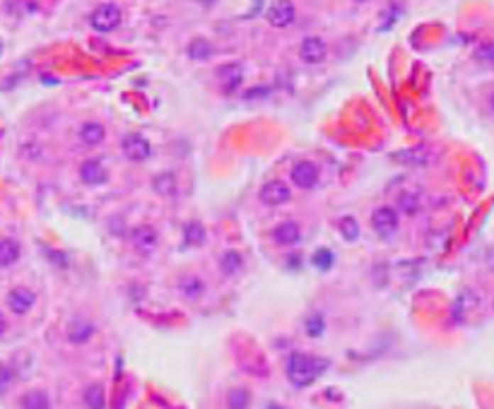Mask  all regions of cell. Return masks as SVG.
<instances>
[{
	"label": "cell",
	"mask_w": 494,
	"mask_h": 409,
	"mask_svg": "<svg viewBox=\"0 0 494 409\" xmlns=\"http://www.w3.org/2000/svg\"><path fill=\"white\" fill-rule=\"evenodd\" d=\"M331 362L323 357L309 352H290L285 359V376H287L290 386L297 390H307L314 386L319 378L326 374Z\"/></svg>",
	"instance_id": "cell-1"
},
{
	"label": "cell",
	"mask_w": 494,
	"mask_h": 409,
	"mask_svg": "<svg viewBox=\"0 0 494 409\" xmlns=\"http://www.w3.org/2000/svg\"><path fill=\"white\" fill-rule=\"evenodd\" d=\"M121 20H124V12H121V8L116 3L97 5L94 12L89 15V24H92V29L99 34H111L114 29L121 27Z\"/></svg>",
	"instance_id": "cell-2"
},
{
	"label": "cell",
	"mask_w": 494,
	"mask_h": 409,
	"mask_svg": "<svg viewBox=\"0 0 494 409\" xmlns=\"http://www.w3.org/2000/svg\"><path fill=\"white\" fill-rule=\"evenodd\" d=\"M99 327L92 318H84V315H75L65 325V342L72 347H87L89 342L97 337Z\"/></svg>",
	"instance_id": "cell-3"
},
{
	"label": "cell",
	"mask_w": 494,
	"mask_h": 409,
	"mask_svg": "<svg viewBox=\"0 0 494 409\" xmlns=\"http://www.w3.org/2000/svg\"><path fill=\"white\" fill-rule=\"evenodd\" d=\"M5 306H8L12 315L24 318V315L32 313L34 306H36V291L32 289V286H24V284L12 286V289L8 291V296H5Z\"/></svg>",
	"instance_id": "cell-4"
},
{
	"label": "cell",
	"mask_w": 494,
	"mask_h": 409,
	"mask_svg": "<svg viewBox=\"0 0 494 409\" xmlns=\"http://www.w3.org/2000/svg\"><path fill=\"white\" fill-rule=\"evenodd\" d=\"M398 210H393V207L388 205H381L376 207L374 212H371V229L376 231V234L381 236V239H388V236H393L395 231H398Z\"/></svg>",
	"instance_id": "cell-5"
},
{
	"label": "cell",
	"mask_w": 494,
	"mask_h": 409,
	"mask_svg": "<svg viewBox=\"0 0 494 409\" xmlns=\"http://www.w3.org/2000/svg\"><path fill=\"white\" fill-rule=\"evenodd\" d=\"M176 294L188 303H196L207 294V284L200 274H193V272L181 274V277L176 279Z\"/></svg>",
	"instance_id": "cell-6"
},
{
	"label": "cell",
	"mask_w": 494,
	"mask_h": 409,
	"mask_svg": "<svg viewBox=\"0 0 494 409\" xmlns=\"http://www.w3.org/2000/svg\"><path fill=\"white\" fill-rule=\"evenodd\" d=\"M121 152H124V157L128 162L143 164L145 159H150L152 147L140 133H128V135L121 140Z\"/></svg>",
	"instance_id": "cell-7"
},
{
	"label": "cell",
	"mask_w": 494,
	"mask_h": 409,
	"mask_svg": "<svg viewBox=\"0 0 494 409\" xmlns=\"http://www.w3.org/2000/svg\"><path fill=\"white\" fill-rule=\"evenodd\" d=\"M290 179L297 188H302V191H311V188L319 186L321 174H319V167H316L314 162L302 159V162H297L295 167H292Z\"/></svg>",
	"instance_id": "cell-8"
},
{
	"label": "cell",
	"mask_w": 494,
	"mask_h": 409,
	"mask_svg": "<svg viewBox=\"0 0 494 409\" xmlns=\"http://www.w3.org/2000/svg\"><path fill=\"white\" fill-rule=\"evenodd\" d=\"M131 241L138 253L150 255V253H155L157 246H160V231L152 227V224H140V227L131 231Z\"/></svg>",
	"instance_id": "cell-9"
},
{
	"label": "cell",
	"mask_w": 494,
	"mask_h": 409,
	"mask_svg": "<svg viewBox=\"0 0 494 409\" xmlns=\"http://www.w3.org/2000/svg\"><path fill=\"white\" fill-rule=\"evenodd\" d=\"M258 198H260V203L263 205H270V207H278V205H285V203H290V198H292V191H290V186L285 181H268L263 188L258 191Z\"/></svg>",
	"instance_id": "cell-10"
},
{
	"label": "cell",
	"mask_w": 494,
	"mask_h": 409,
	"mask_svg": "<svg viewBox=\"0 0 494 409\" xmlns=\"http://www.w3.org/2000/svg\"><path fill=\"white\" fill-rule=\"evenodd\" d=\"M326 56H328V46H326V41H323L321 36H307V39L302 41V46H299V58H302L304 63H309V65L323 63Z\"/></svg>",
	"instance_id": "cell-11"
},
{
	"label": "cell",
	"mask_w": 494,
	"mask_h": 409,
	"mask_svg": "<svg viewBox=\"0 0 494 409\" xmlns=\"http://www.w3.org/2000/svg\"><path fill=\"white\" fill-rule=\"evenodd\" d=\"M295 17H297V8L292 0H275V3L268 8V22L278 29L290 27V24L295 22Z\"/></svg>",
	"instance_id": "cell-12"
},
{
	"label": "cell",
	"mask_w": 494,
	"mask_h": 409,
	"mask_svg": "<svg viewBox=\"0 0 494 409\" xmlns=\"http://www.w3.org/2000/svg\"><path fill=\"white\" fill-rule=\"evenodd\" d=\"M82 407L84 409H109V393L101 381H92L82 388Z\"/></svg>",
	"instance_id": "cell-13"
},
{
	"label": "cell",
	"mask_w": 494,
	"mask_h": 409,
	"mask_svg": "<svg viewBox=\"0 0 494 409\" xmlns=\"http://www.w3.org/2000/svg\"><path fill=\"white\" fill-rule=\"evenodd\" d=\"M439 152L429 145H417V147H410V150H402L395 155V159L402 162V164H410V167H427L437 159Z\"/></svg>",
	"instance_id": "cell-14"
},
{
	"label": "cell",
	"mask_w": 494,
	"mask_h": 409,
	"mask_svg": "<svg viewBox=\"0 0 494 409\" xmlns=\"http://www.w3.org/2000/svg\"><path fill=\"white\" fill-rule=\"evenodd\" d=\"M17 407L20 409H53V400H51V395H48V390L29 388L20 395Z\"/></svg>",
	"instance_id": "cell-15"
},
{
	"label": "cell",
	"mask_w": 494,
	"mask_h": 409,
	"mask_svg": "<svg viewBox=\"0 0 494 409\" xmlns=\"http://www.w3.org/2000/svg\"><path fill=\"white\" fill-rule=\"evenodd\" d=\"M302 330L309 340H321L328 332V318L323 310H309L302 318Z\"/></svg>",
	"instance_id": "cell-16"
},
{
	"label": "cell",
	"mask_w": 494,
	"mask_h": 409,
	"mask_svg": "<svg viewBox=\"0 0 494 409\" xmlns=\"http://www.w3.org/2000/svg\"><path fill=\"white\" fill-rule=\"evenodd\" d=\"M253 407V390L248 386H231L224 393V409H251Z\"/></svg>",
	"instance_id": "cell-17"
},
{
	"label": "cell",
	"mask_w": 494,
	"mask_h": 409,
	"mask_svg": "<svg viewBox=\"0 0 494 409\" xmlns=\"http://www.w3.org/2000/svg\"><path fill=\"white\" fill-rule=\"evenodd\" d=\"M273 241L282 248H290V246H297L302 241V229H299L297 222H280L275 229L270 231Z\"/></svg>",
	"instance_id": "cell-18"
},
{
	"label": "cell",
	"mask_w": 494,
	"mask_h": 409,
	"mask_svg": "<svg viewBox=\"0 0 494 409\" xmlns=\"http://www.w3.org/2000/svg\"><path fill=\"white\" fill-rule=\"evenodd\" d=\"M217 77H219V82H222V89L227 91V94H234L243 82V70L239 63H229L217 70Z\"/></svg>",
	"instance_id": "cell-19"
},
{
	"label": "cell",
	"mask_w": 494,
	"mask_h": 409,
	"mask_svg": "<svg viewBox=\"0 0 494 409\" xmlns=\"http://www.w3.org/2000/svg\"><path fill=\"white\" fill-rule=\"evenodd\" d=\"M80 179L82 183H87V186H101V183H106L109 174H106V169H104L101 159H87L80 167Z\"/></svg>",
	"instance_id": "cell-20"
},
{
	"label": "cell",
	"mask_w": 494,
	"mask_h": 409,
	"mask_svg": "<svg viewBox=\"0 0 494 409\" xmlns=\"http://www.w3.org/2000/svg\"><path fill=\"white\" fill-rule=\"evenodd\" d=\"M22 258V246L20 241L10 239V236H5V239H0V270H8V267L17 265Z\"/></svg>",
	"instance_id": "cell-21"
},
{
	"label": "cell",
	"mask_w": 494,
	"mask_h": 409,
	"mask_svg": "<svg viewBox=\"0 0 494 409\" xmlns=\"http://www.w3.org/2000/svg\"><path fill=\"white\" fill-rule=\"evenodd\" d=\"M217 267L222 277H236V274L243 270V255L239 250H224V253L219 255Z\"/></svg>",
	"instance_id": "cell-22"
},
{
	"label": "cell",
	"mask_w": 494,
	"mask_h": 409,
	"mask_svg": "<svg viewBox=\"0 0 494 409\" xmlns=\"http://www.w3.org/2000/svg\"><path fill=\"white\" fill-rule=\"evenodd\" d=\"M80 140L87 147H97V145H101L104 140H106V128L101 123H97V121H87V123L80 128Z\"/></svg>",
	"instance_id": "cell-23"
},
{
	"label": "cell",
	"mask_w": 494,
	"mask_h": 409,
	"mask_svg": "<svg viewBox=\"0 0 494 409\" xmlns=\"http://www.w3.org/2000/svg\"><path fill=\"white\" fill-rule=\"evenodd\" d=\"M419 205H422V198H419L417 193H400L398 195V207H400L402 215H407V217L417 215Z\"/></svg>",
	"instance_id": "cell-24"
},
{
	"label": "cell",
	"mask_w": 494,
	"mask_h": 409,
	"mask_svg": "<svg viewBox=\"0 0 494 409\" xmlns=\"http://www.w3.org/2000/svg\"><path fill=\"white\" fill-rule=\"evenodd\" d=\"M184 243L186 246H203L205 243V229L200 222H188L184 229Z\"/></svg>",
	"instance_id": "cell-25"
},
{
	"label": "cell",
	"mask_w": 494,
	"mask_h": 409,
	"mask_svg": "<svg viewBox=\"0 0 494 409\" xmlns=\"http://www.w3.org/2000/svg\"><path fill=\"white\" fill-rule=\"evenodd\" d=\"M15 381H17V369L0 359V395L8 393V390L15 386Z\"/></svg>",
	"instance_id": "cell-26"
},
{
	"label": "cell",
	"mask_w": 494,
	"mask_h": 409,
	"mask_svg": "<svg viewBox=\"0 0 494 409\" xmlns=\"http://www.w3.org/2000/svg\"><path fill=\"white\" fill-rule=\"evenodd\" d=\"M333 262H335V255H333L331 248H319L314 255H311V265H314L319 272H328L333 267Z\"/></svg>",
	"instance_id": "cell-27"
},
{
	"label": "cell",
	"mask_w": 494,
	"mask_h": 409,
	"mask_svg": "<svg viewBox=\"0 0 494 409\" xmlns=\"http://www.w3.org/2000/svg\"><path fill=\"white\" fill-rule=\"evenodd\" d=\"M338 229H340V234L345 236V241L352 243V241L359 239V224H357L355 217H350V215L343 217V219L338 222Z\"/></svg>",
	"instance_id": "cell-28"
},
{
	"label": "cell",
	"mask_w": 494,
	"mask_h": 409,
	"mask_svg": "<svg viewBox=\"0 0 494 409\" xmlns=\"http://www.w3.org/2000/svg\"><path fill=\"white\" fill-rule=\"evenodd\" d=\"M155 191L164 195V198H169V195L176 193V179L174 174H160L155 179Z\"/></svg>",
	"instance_id": "cell-29"
},
{
	"label": "cell",
	"mask_w": 494,
	"mask_h": 409,
	"mask_svg": "<svg viewBox=\"0 0 494 409\" xmlns=\"http://www.w3.org/2000/svg\"><path fill=\"white\" fill-rule=\"evenodd\" d=\"M210 53H212V48L205 39H196L188 44V56H191L193 60H205Z\"/></svg>",
	"instance_id": "cell-30"
},
{
	"label": "cell",
	"mask_w": 494,
	"mask_h": 409,
	"mask_svg": "<svg viewBox=\"0 0 494 409\" xmlns=\"http://www.w3.org/2000/svg\"><path fill=\"white\" fill-rule=\"evenodd\" d=\"M475 58L492 63V60H494V44H483V46L478 48V53H475Z\"/></svg>",
	"instance_id": "cell-31"
},
{
	"label": "cell",
	"mask_w": 494,
	"mask_h": 409,
	"mask_svg": "<svg viewBox=\"0 0 494 409\" xmlns=\"http://www.w3.org/2000/svg\"><path fill=\"white\" fill-rule=\"evenodd\" d=\"M8 330H10V320L5 318V313H0V340L8 335Z\"/></svg>",
	"instance_id": "cell-32"
},
{
	"label": "cell",
	"mask_w": 494,
	"mask_h": 409,
	"mask_svg": "<svg viewBox=\"0 0 494 409\" xmlns=\"http://www.w3.org/2000/svg\"><path fill=\"white\" fill-rule=\"evenodd\" d=\"M297 255H299V253H292V258L287 260V267H290V270H297V267H299V260H302V258H297Z\"/></svg>",
	"instance_id": "cell-33"
},
{
	"label": "cell",
	"mask_w": 494,
	"mask_h": 409,
	"mask_svg": "<svg viewBox=\"0 0 494 409\" xmlns=\"http://www.w3.org/2000/svg\"><path fill=\"white\" fill-rule=\"evenodd\" d=\"M265 409H287V407H282L280 402H270V405H268Z\"/></svg>",
	"instance_id": "cell-34"
},
{
	"label": "cell",
	"mask_w": 494,
	"mask_h": 409,
	"mask_svg": "<svg viewBox=\"0 0 494 409\" xmlns=\"http://www.w3.org/2000/svg\"><path fill=\"white\" fill-rule=\"evenodd\" d=\"M490 108L494 111V91H492V96H490Z\"/></svg>",
	"instance_id": "cell-35"
},
{
	"label": "cell",
	"mask_w": 494,
	"mask_h": 409,
	"mask_svg": "<svg viewBox=\"0 0 494 409\" xmlns=\"http://www.w3.org/2000/svg\"><path fill=\"white\" fill-rule=\"evenodd\" d=\"M0 53H3V44H0Z\"/></svg>",
	"instance_id": "cell-36"
},
{
	"label": "cell",
	"mask_w": 494,
	"mask_h": 409,
	"mask_svg": "<svg viewBox=\"0 0 494 409\" xmlns=\"http://www.w3.org/2000/svg\"><path fill=\"white\" fill-rule=\"evenodd\" d=\"M357 3H364V0H357Z\"/></svg>",
	"instance_id": "cell-37"
}]
</instances>
